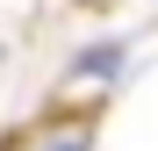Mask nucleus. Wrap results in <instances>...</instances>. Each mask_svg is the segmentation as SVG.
<instances>
[{"label":"nucleus","instance_id":"f03ea898","mask_svg":"<svg viewBox=\"0 0 158 151\" xmlns=\"http://www.w3.org/2000/svg\"><path fill=\"white\" fill-rule=\"evenodd\" d=\"M79 7H94V0H79Z\"/></svg>","mask_w":158,"mask_h":151},{"label":"nucleus","instance_id":"f257e3e1","mask_svg":"<svg viewBox=\"0 0 158 151\" xmlns=\"http://www.w3.org/2000/svg\"><path fill=\"white\" fill-rule=\"evenodd\" d=\"M122 58H129V43H94V50H79V58H72L65 79H108V72H122Z\"/></svg>","mask_w":158,"mask_h":151}]
</instances>
